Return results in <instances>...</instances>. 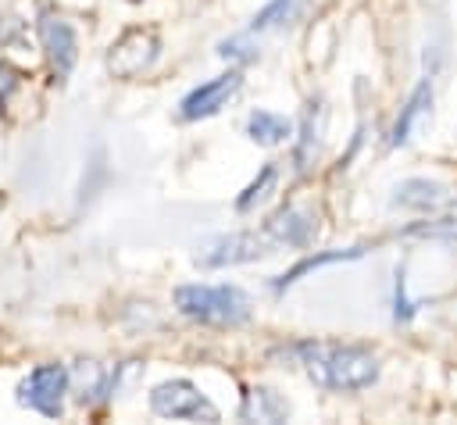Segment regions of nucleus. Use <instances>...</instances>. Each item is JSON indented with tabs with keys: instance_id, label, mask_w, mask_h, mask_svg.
Instances as JSON below:
<instances>
[{
	"instance_id": "obj_1",
	"label": "nucleus",
	"mask_w": 457,
	"mask_h": 425,
	"mask_svg": "<svg viewBox=\"0 0 457 425\" xmlns=\"http://www.w3.org/2000/svg\"><path fill=\"white\" fill-rule=\"evenodd\" d=\"M286 361H293L314 386L353 393L378 379V357L364 346L350 343H328V339H300L282 350Z\"/></svg>"
},
{
	"instance_id": "obj_2",
	"label": "nucleus",
	"mask_w": 457,
	"mask_h": 425,
	"mask_svg": "<svg viewBox=\"0 0 457 425\" xmlns=\"http://www.w3.org/2000/svg\"><path fill=\"white\" fill-rule=\"evenodd\" d=\"M175 307L200 321V325H214V329H236L243 321H250V296L239 286H207V282H189L175 289Z\"/></svg>"
},
{
	"instance_id": "obj_3",
	"label": "nucleus",
	"mask_w": 457,
	"mask_h": 425,
	"mask_svg": "<svg viewBox=\"0 0 457 425\" xmlns=\"http://www.w3.org/2000/svg\"><path fill=\"white\" fill-rule=\"evenodd\" d=\"M150 411L175 421H218V407L189 382V379H168L150 389Z\"/></svg>"
},
{
	"instance_id": "obj_4",
	"label": "nucleus",
	"mask_w": 457,
	"mask_h": 425,
	"mask_svg": "<svg viewBox=\"0 0 457 425\" xmlns=\"http://www.w3.org/2000/svg\"><path fill=\"white\" fill-rule=\"evenodd\" d=\"M71 389V371L64 364H39L18 386V400L46 418H57L64 407V393Z\"/></svg>"
},
{
	"instance_id": "obj_5",
	"label": "nucleus",
	"mask_w": 457,
	"mask_h": 425,
	"mask_svg": "<svg viewBox=\"0 0 457 425\" xmlns=\"http://www.w3.org/2000/svg\"><path fill=\"white\" fill-rule=\"evenodd\" d=\"M157 50H161V43H157V32L154 29H143V25L125 29L111 43V50H107V71L114 79H136L139 71H146L154 64Z\"/></svg>"
},
{
	"instance_id": "obj_6",
	"label": "nucleus",
	"mask_w": 457,
	"mask_h": 425,
	"mask_svg": "<svg viewBox=\"0 0 457 425\" xmlns=\"http://www.w3.org/2000/svg\"><path fill=\"white\" fill-rule=\"evenodd\" d=\"M271 239L261 232H232V236H218L204 246V254H196L200 268H228V264H246L257 261L264 254H271Z\"/></svg>"
},
{
	"instance_id": "obj_7",
	"label": "nucleus",
	"mask_w": 457,
	"mask_h": 425,
	"mask_svg": "<svg viewBox=\"0 0 457 425\" xmlns=\"http://www.w3.org/2000/svg\"><path fill=\"white\" fill-rule=\"evenodd\" d=\"M239 86H243V75L239 71H225V75H214V79H207V82H200L196 89H189L186 96H182V104H179V114L186 118V121H200V118H211V114H218L236 93H239Z\"/></svg>"
},
{
	"instance_id": "obj_8",
	"label": "nucleus",
	"mask_w": 457,
	"mask_h": 425,
	"mask_svg": "<svg viewBox=\"0 0 457 425\" xmlns=\"http://www.w3.org/2000/svg\"><path fill=\"white\" fill-rule=\"evenodd\" d=\"M39 43H43V50H46V57H50V64L57 68V75H71V68H75V57H79V43H75V29L61 18V14H50V11H43L39 14Z\"/></svg>"
},
{
	"instance_id": "obj_9",
	"label": "nucleus",
	"mask_w": 457,
	"mask_h": 425,
	"mask_svg": "<svg viewBox=\"0 0 457 425\" xmlns=\"http://www.w3.org/2000/svg\"><path fill=\"white\" fill-rule=\"evenodd\" d=\"M428 118H432V79H421V82L411 89L407 104L400 107V118H396V125H393V132H389V143H393V146H407V143L428 125Z\"/></svg>"
},
{
	"instance_id": "obj_10",
	"label": "nucleus",
	"mask_w": 457,
	"mask_h": 425,
	"mask_svg": "<svg viewBox=\"0 0 457 425\" xmlns=\"http://www.w3.org/2000/svg\"><path fill=\"white\" fill-rule=\"evenodd\" d=\"M264 236H268L275 246H293V250H300V246H307V243L314 239V218L303 214L300 207H282V211H275V214L264 221Z\"/></svg>"
},
{
	"instance_id": "obj_11",
	"label": "nucleus",
	"mask_w": 457,
	"mask_h": 425,
	"mask_svg": "<svg viewBox=\"0 0 457 425\" xmlns=\"http://www.w3.org/2000/svg\"><path fill=\"white\" fill-rule=\"evenodd\" d=\"M239 414L246 421H268V425H275V421H286L289 418V404L275 389H268V386H250Z\"/></svg>"
},
{
	"instance_id": "obj_12",
	"label": "nucleus",
	"mask_w": 457,
	"mask_h": 425,
	"mask_svg": "<svg viewBox=\"0 0 457 425\" xmlns=\"http://www.w3.org/2000/svg\"><path fill=\"white\" fill-rule=\"evenodd\" d=\"M393 204L411 207V211H436V207L446 204V189L439 182H428V179H407V182L396 186Z\"/></svg>"
},
{
	"instance_id": "obj_13",
	"label": "nucleus",
	"mask_w": 457,
	"mask_h": 425,
	"mask_svg": "<svg viewBox=\"0 0 457 425\" xmlns=\"http://www.w3.org/2000/svg\"><path fill=\"white\" fill-rule=\"evenodd\" d=\"M246 132H250V139L261 143V146H278V143L289 139L293 125H289L282 114H275V111H253V114L246 118Z\"/></svg>"
},
{
	"instance_id": "obj_14",
	"label": "nucleus",
	"mask_w": 457,
	"mask_h": 425,
	"mask_svg": "<svg viewBox=\"0 0 457 425\" xmlns=\"http://www.w3.org/2000/svg\"><path fill=\"white\" fill-rule=\"evenodd\" d=\"M353 257H361V250L353 246V250H325V254H311V257H303V261H296L286 275H278L275 279V289H286V286H293L300 275H307V271H318V268H325V264H339V261H353Z\"/></svg>"
},
{
	"instance_id": "obj_15",
	"label": "nucleus",
	"mask_w": 457,
	"mask_h": 425,
	"mask_svg": "<svg viewBox=\"0 0 457 425\" xmlns=\"http://www.w3.org/2000/svg\"><path fill=\"white\" fill-rule=\"evenodd\" d=\"M293 11H296V0H268L257 14H253V21H250V36L253 32H264V29H271V25H282L286 18H293Z\"/></svg>"
},
{
	"instance_id": "obj_16",
	"label": "nucleus",
	"mask_w": 457,
	"mask_h": 425,
	"mask_svg": "<svg viewBox=\"0 0 457 425\" xmlns=\"http://www.w3.org/2000/svg\"><path fill=\"white\" fill-rule=\"evenodd\" d=\"M218 54L225 61H236V64H250L257 57V46L250 43V32H239V36H228L218 43Z\"/></svg>"
},
{
	"instance_id": "obj_17",
	"label": "nucleus",
	"mask_w": 457,
	"mask_h": 425,
	"mask_svg": "<svg viewBox=\"0 0 457 425\" xmlns=\"http://www.w3.org/2000/svg\"><path fill=\"white\" fill-rule=\"evenodd\" d=\"M271 182H275V164H264V168H261V175L243 189V196L236 200V207H239V211H250V207H253V204L271 189Z\"/></svg>"
},
{
	"instance_id": "obj_18",
	"label": "nucleus",
	"mask_w": 457,
	"mask_h": 425,
	"mask_svg": "<svg viewBox=\"0 0 457 425\" xmlns=\"http://www.w3.org/2000/svg\"><path fill=\"white\" fill-rule=\"evenodd\" d=\"M300 146H296V168H307V161H311V154H314V146H318V129H314V111H307V118H303V129H300Z\"/></svg>"
},
{
	"instance_id": "obj_19",
	"label": "nucleus",
	"mask_w": 457,
	"mask_h": 425,
	"mask_svg": "<svg viewBox=\"0 0 457 425\" xmlns=\"http://www.w3.org/2000/svg\"><path fill=\"white\" fill-rule=\"evenodd\" d=\"M11 36H14V29H11V21H4V18H0V43H7Z\"/></svg>"
}]
</instances>
